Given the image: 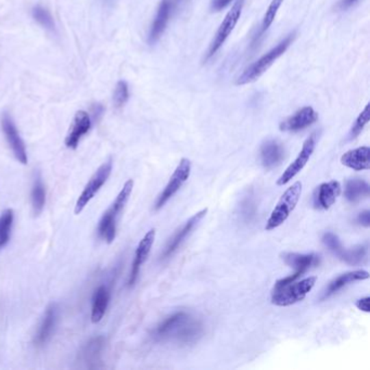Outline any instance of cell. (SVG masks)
Returning <instances> with one entry per match:
<instances>
[{"label":"cell","instance_id":"obj_28","mask_svg":"<svg viewBox=\"0 0 370 370\" xmlns=\"http://www.w3.org/2000/svg\"><path fill=\"white\" fill-rule=\"evenodd\" d=\"M282 3H284V0H273L271 1V5H269V8L266 10V14H264L261 29H260L258 36H256V38L261 37L271 27V24L275 21L277 14H278L279 9L282 7Z\"/></svg>","mask_w":370,"mask_h":370},{"label":"cell","instance_id":"obj_29","mask_svg":"<svg viewBox=\"0 0 370 370\" xmlns=\"http://www.w3.org/2000/svg\"><path fill=\"white\" fill-rule=\"evenodd\" d=\"M33 14L35 21L38 22L45 29H50V31L55 29V21H53V16H51L47 9L37 5L33 9V14Z\"/></svg>","mask_w":370,"mask_h":370},{"label":"cell","instance_id":"obj_8","mask_svg":"<svg viewBox=\"0 0 370 370\" xmlns=\"http://www.w3.org/2000/svg\"><path fill=\"white\" fill-rule=\"evenodd\" d=\"M190 160L186 159V158L180 160V164L177 165L176 170L171 176L169 183L165 186L162 193H160L156 204H154V210L156 211L161 210L169 202V200H171L177 193L180 188L183 187L184 184L187 182L188 178L190 177Z\"/></svg>","mask_w":370,"mask_h":370},{"label":"cell","instance_id":"obj_23","mask_svg":"<svg viewBox=\"0 0 370 370\" xmlns=\"http://www.w3.org/2000/svg\"><path fill=\"white\" fill-rule=\"evenodd\" d=\"M341 163L344 166L353 171H367L370 169V148L367 146L360 147L345 152L341 157Z\"/></svg>","mask_w":370,"mask_h":370},{"label":"cell","instance_id":"obj_35","mask_svg":"<svg viewBox=\"0 0 370 370\" xmlns=\"http://www.w3.org/2000/svg\"><path fill=\"white\" fill-rule=\"evenodd\" d=\"M356 1L357 0H340V3H338V8L345 10V9L352 7Z\"/></svg>","mask_w":370,"mask_h":370},{"label":"cell","instance_id":"obj_12","mask_svg":"<svg viewBox=\"0 0 370 370\" xmlns=\"http://www.w3.org/2000/svg\"><path fill=\"white\" fill-rule=\"evenodd\" d=\"M1 126H3V134H5V139L10 146L11 150L14 152V157L22 164H27V148L24 145L23 139L21 138L18 128L14 124V120L10 115L5 113L1 120Z\"/></svg>","mask_w":370,"mask_h":370},{"label":"cell","instance_id":"obj_14","mask_svg":"<svg viewBox=\"0 0 370 370\" xmlns=\"http://www.w3.org/2000/svg\"><path fill=\"white\" fill-rule=\"evenodd\" d=\"M206 213H208V209L201 210L198 213L195 214L193 217H190V219H188V222L180 230L175 232V235L171 238L170 241L165 247L164 251L162 253V260L170 258L180 249L182 243L185 241L188 236L190 235L193 230L198 226L199 223L204 219Z\"/></svg>","mask_w":370,"mask_h":370},{"label":"cell","instance_id":"obj_22","mask_svg":"<svg viewBox=\"0 0 370 370\" xmlns=\"http://www.w3.org/2000/svg\"><path fill=\"white\" fill-rule=\"evenodd\" d=\"M262 165L266 170L278 166L284 159V148L276 139H269L263 143L260 150Z\"/></svg>","mask_w":370,"mask_h":370},{"label":"cell","instance_id":"obj_5","mask_svg":"<svg viewBox=\"0 0 370 370\" xmlns=\"http://www.w3.org/2000/svg\"><path fill=\"white\" fill-rule=\"evenodd\" d=\"M301 193H302L301 182H297L284 191L278 204L275 206V209L271 212V217L266 222L265 230L267 232L276 230L287 221L290 214L293 212L297 202L300 200Z\"/></svg>","mask_w":370,"mask_h":370},{"label":"cell","instance_id":"obj_30","mask_svg":"<svg viewBox=\"0 0 370 370\" xmlns=\"http://www.w3.org/2000/svg\"><path fill=\"white\" fill-rule=\"evenodd\" d=\"M370 119V105L368 103L365 109L362 110V112L358 115V118L355 121L354 125L351 128L349 134V139L356 138L357 136L362 133V130L367 125Z\"/></svg>","mask_w":370,"mask_h":370},{"label":"cell","instance_id":"obj_31","mask_svg":"<svg viewBox=\"0 0 370 370\" xmlns=\"http://www.w3.org/2000/svg\"><path fill=\"white\" fill-rule=\"evenodd\" d=\"M128 98H130L128 84L125 81L118 82L115 86L114 94H113V102L115 107H123L127 102Z\"/></svg>","mask_w":370,"mask_h":370},{"label":"cell","instance_id":"obj_34","mask_svg":"<svg viewBox=\"0 0 370 370\" xmlns=\"http://www.w3.org/2000/svg\"><path fill=\"white\" fill-rule=\"evenodd\" d=\"M232 0H212L211 8L214 11L222 10L232 3Z\"/></svg>","mask_w":370,"mask_h":370},{"label":"cell","instance_id":"obj_1","mask_svg":"<svg viewBox=\"0 0 370 370\" xmlns=\"http://www.w3.org/2000/svg\"><path fill=\"white\" fill-rule=\"evenodd\" d=\"M204 334V325L186 312H177L165 318L153 330L158 341H173L178 344H193Z\"/></svg>","mask_w":370,"mask_h":370},{"label":"cell","instance_id":"obj_13","mask_svg":"<svg viewBox=\"0 0 370 370\" xmlns=\"http://www.w3.org/2000/svg\"><path fill=\"white\" fill-rule=\"evenodd\" d=\"M105 347L106 339L101 336L87 342L79 353V367L86 369L101 368L102 351Z\"/></svg>","mask_w":370,"mask_h":370},{"label":"cell","instance_id":"obj_4","mask_svg":"<svg viewBox=\"0 0 370 370\" xmlns=\"http://www.w3.org/2000/svg\"><path fill=\"white\" fill-rule=\"evenodd\" d=\"M317 282V277H308L301 282H291L282 287L274 288L271 292V303L276 306H290L304 300Z\"/></svg>","mask_w":370,"mask_h":370},{"label":"cell","instance_id":"obj_17","mask_svg":"<svg viewBox=\"0 0 370 370\" xmlns=\"http://www.w3.org/2000/svg\"><path fill=\"white\" fill-rule=\"evenodd\" d=\"M318 120V113L312 107H304L299 110L295 114L280 123V131L297 132L303 131L305 128L313 125L314 123Z\"/></svg>","mask_w":370,"mask_h":370},{"label":"cell","instance_id":"obj_32","mask_svg":"<svg viewBox=\"0 0 370 370\" xmlns=\"http://www.w3.org/2000/svg\"><path fill=\"white\" fill-rule=\"evenodd\" d=\"M356 221L358 224L368 228L370 226V212L368 210L360 212L358 217H357Z\"/></svg>","mask_w":370,"mask_h":370},{"label":"cell","instance_id":"obj_27","mask_svg":"<svg viewBox=\"0 0 370 370\" xmlns=\"http://www.w3.org/2000/svg\"><path fill=\"white\" fill-rule=\"evenodd\" d=\"M14 221V213L12 210H5L0 215V250H3L5 245H8Z\"/></svg>","mask_w":370,"mask_h":370},{"label":"cell","instance_id":"obj_2","mask_svg":"<svg viewBox=\"0 0 370 370\" xmlns=\"http://www.w3.org/2000/svg\"><path fill=\"white\" fill-rule=\"evenodd\" d=\"M133 188L134 180H128L123 186L122 190L120 191L116 199L113 201V204L103 213L101 219H100L97 232H98L99 238L105 240L107 243H112L113 240L115 239L119 217H120L121 213H122L123 210L127 204L128 200H130Z\"/></svg>","mask_w":370,"mask_h":370},{"label":"cell","instance_id":"obj_20","mask_svg":"<svg viewBox=\"0 0 370 370\" xmlns=\"http://www.w3.org/2000/svg\"><path fill=\"white\" fill-rule=\"evenodd\" d=\"M341 193V185L336 180L321 184L314 196V206L316 209L328 210L336 204V199Z\"/></svg>","mask_w":370,"mask_h":370},{"label":"cell","instance_id":"obj_15","mask_svg":"<svg viewBox=\"0 0 370 370\" xmlns=\"http://www.w3.org/2000/svg\"><path fill=\"white\" fill-rule=\"evenodd\" d=\"M156 239V230H150L147 232L144 238L140 240L138 247L136 249L135 258H134L133 265H132L131 275L128 278V286L133 287L136 284V280L138 278L139 271L143 264L147 261L149 254L151 252L152 245Z\"/></svg>","mask_w":370,"mask_h":370},{"label":"cell","instance_id":"obj_25","mask_svg":"<svg viewBox=\"0 0 370 370\" xmlns=\"http://www.w3.org/2000/svg\"><path fill=\"white\" fill-rule=\"evenodd\" d=\"M109 302L110 289L105 284H102L95 291L94 297H92V316H90L92 323H98L101 321L106 312H107Z\"/></svg>","mask_w":370,"mask_h":370},{"label":"cell","instance_id":"obj_21","mask_svg":"<svg viewBox=\"0 0 370 370\" xmlns=\"http://www.w3.org/2000/svg\"><path fill=\"white\" fill-rule=\"evenodd\" d=\"M368 278H369V273L362 271V269L344 273V274L334 278L332 282H329L326 289L323 291V295H321V300H326L331 295H336V292H339L340 290L347 287L349 284H353V282L366 280Z\"/></svg>","mask_w":370,"mask_h":370},{"label":"cell","instance_id":"obj_26","mask_svg":"<svg viewBox=\"0 0 370 370\" xmlns=\"http://www.w3.org/2000/svg\"><path fill=\"white\" fill-rule=\"evenodd\" d=\"M31 200L33 213L37 217V215H40L42 213L45 208V204H46V189H45V185L42 183L40 174L37 175L34 180V184H33Z\"/></svg>","mask_w":370,"mask_h":370},{"label":"cell","instance_id":"obj_24","mask_svg":"<svg viewBox=\"0 0 370 370\" xmlns=\"http://www.w3.org/2000/svg\"><path fill=\"white\" fill-rule=\"evenodd\" d=\"M370 193V187L367 182L353 178L347 180L344 188V197L349 204H356L364 199L368 198Z\"/></svg>","mask_w":370,"mask_h":370},{"label":"cell","instance_id":"obj_10","mask_svg":"<svg viewBox=\"0 0 370 370\" xmlns=\"http://www.w3.org/2000/svg\"><path fill=\"white\" fill-rule=\"evenodd\" d=\"M323 243L331 252L334 253V256H338L341 261L349 264V265H357V264L362 263L367 256V247L366 245H357L351 250H347V249L343 248L338 236L334 235L332 232L323 234Z\"/></svg>","mask_w":370,"mask_h":370},{"label":"cell","instance_id":"obj_3","mask_svg":"<svg viewBox=\"0 0 370 370\" xmlns=\"http://www.w3.org/2000/svg\"><path fill=\"white\" fill-rule=\"evenodd\" d=\"M295 33L288 35L273 49L269 50V53L260 58L258 61L251 64L249 68L245 69L243 74L238 77L236 84L237 85H245V84L252 83V82L256 81L258 77H261L266 71L273 66V63L287 51L290 45L295 40Z\"/></svg>","mask_w":370,"mask_h":370},{"label":"cell","instance_id":"obj_9","mask_svg":"<svg viewBox=\"0 0 370 370\" xmlns=\"http://www.w3.org/2000/svg\"><path fill=\"white\" fill-rule=\"evenodd\" d=\"M243 0H238L237 3L232 5V8L228 11V14L225 16L221 27L217 29V34H215L211 45H210L209 51L206 55V60H209L210 58L213 57L222 48L227 38L232 34V32L235 29L238 21H239L240 16L243 14Z\"/></svg>","mask_w":370,"mask_h":370},{"label":"cell","instance_id":"obj_6","mask_svg":"<svg viewBox=\"0 0 370 370\" xmlns=\"http://www.w3.org/2000/svg\"><path fill=\"white\" fill-rule=\"evenodd\" d=\"M282 256L284 263L290 266L291 269H295V274L291 275V276L286 277V278L280 279V280L276 282L274 288L282 287V286L295 282L301 276H303L306 271L314 269L321 263V256H317L315 253L301 254V253L287 252L284 253Z\"/></svg>","mask_w":370,"mask_h":370},{"label":"cell","instance_id":"obj_7","mask_svg":"<svg viewBox=\"0 0 370 370\" xmlns=\"http://www.w3.org/2000/svg\"><path fill=\"white\" fill-rule=\"evenodd\" d=\"M112 160L110 159L105 162L92 175V178L89 180L88 183L84 188V190L82 191L81 196L76 201L75 210H74V213L76 215H79L83 212V210L88 206L89 202L96 197L102 186L107 183L110 175L112 173Z\"/></svg>","mask_w":370,"mask_h":370},{"label":"cell","instance_id":"obj_19","mask_svg":"<svg viewBox=\"0 0 370 370\" xmlns=\"http://www.w3.org/2000/svg\"><path fill=\"white\" fill-rule=\"evenodd\" d=\"M58 317H59V308L57 304L53 303L45 312L44 318L35 334L34 344L37 347H44L53 336V331L57 326Z\"/></svg>","mask_w":370,"mask_h":370},{"label":"cell","instance_id":"obj_33","mask_svg":"<svg viewBox=\"0 0 370 370\" xmlns=\"http://www.w3.org/2000/svg\"><path fill=\"white\" fill-rule=\"evenodd\" d=\"M369 302L370 297H362V299H360V300H357L356 303H355V305H356V308H358V310H362V312H365V313H369Z\"/></svg>","mask_w":370,"mask_h":370},{"label":"cell","instance_id":"obj_18","mask_svg":"<svg viewBox=\"0 0 370 370\" xmlns=\"http://www.w3.org/2000/svg\"><path fill=\"white\" fill-rule=\"evenodd\" d=\"M175 8H176V5H175L174 0H161L159 8H158L157 16L154 18L150 33H149V44H154L164 33Z\"/></svg>","mask_w":370,"mask_h":370},{"label":"cell","instance_id":"obj_16","mask_svg":"<svg viewBox=\"0 0 370 370\" xmlns=\"http://www.w3.org/2000/svg\"><path fill=\"white\" fill-rule=\"evenodd\" d=\"M92 121L88 112L81 110L76 112L73 123L71 125L70 131L66 137V146L69 149H76L79 146V141L86 135L92 128Z\"/></svg>","mask_w":370,"mask_h":370},{"label":"cell","instance_id":"obj_11","mask_svg":"<svg viewBox=\"0 0 370 370\" xmlns=\"http://www.w3.org/2000/svg\"><path fill=\"white\" fill-rule=\"evenodd\" d=\"M316 140H317L316 134L310 135L305 140L304 144H303L302 150H301L300 153L297 156V159L292 162L291 164L287 167V170L284 171L282 176L277 180V186L287 185L290 180H293L304 169L305 165L308 164V162L310 161L312 154L314 153Z\"/></svg>","mask_w":370,"mask_h":370}]
</instances>
